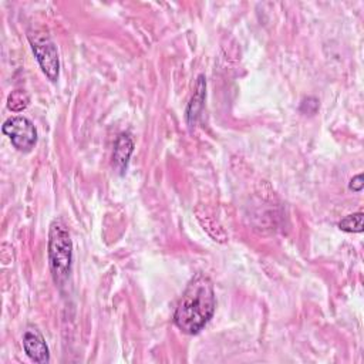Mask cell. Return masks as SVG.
Here are the masks:
<instances>
[{"label": "cell", "instance_id": "cell-1", "mask_svg": "<svg viewBox=\"0 0 364 364\" xmlns=\"http://www.w3.org/2000/svg\"><path fill=\"white\" fill-rule=\"evenodd\" d=\"M216 307V297L212 280L196 273L183 290L175 309L173 321L185 334H198L212 318Z\"/></svg>", "mask_w": 364, "mask_h": 364}, {"label": "cell", "instance_id": "cell-2", "mask_svg": "<svg viewBox=\"0 0 364 364\" xmlns=\"http://www.w3.org/2000/svg\"><path fill=\"white\" fill-rule=\"evenodd\" d=\"M73 262V242L67 225L54 219L48 230V263L54 282L61 286L70 276Z\"/></svg>", "mask_w": 364, "mask_h": 364}, {"label": "cell", "instance_id": "cell-3", "mask_svg": "<svg viewBox=\"0 0 364 364\" xmlns=\"http://www.w3.org/2000/svg\"><path fill=\"white\" fill-rule=\"evenodd\" d=\"M28 41L31 44L33 53L50 81H57L60 74V60L54 41L44 33H30Z\"/></svg>", "mask_w": 364, "mask_h": 364}, {"label": "cell", "instance_id": "cell-4", "mask_svg": "<svg viewBox=\"0 0 364 364\" xmlns=\"http://www.w3.org/2000/svg\"><path fill=\"white\" fill-rule=\"evenodd\" d=\"M1 129L10 138L11 145L20 152H30L37 142V129L26 117H10L4 121Z\"/></svg>", "mask_w": 364, "mask_h": 364}, {"label": "cell", "instance_id": "cell-5", "mask_svg": "<svg viewBox=\"0 0 364 364\" xmlns=\"http://www.w3.org/2000/svg\"><path fill=\"white\" fill-rule=\"evenodd\" d=\"M23 348L26 354L38 364H46L50 361V351L46 340L40 330L36 327H28L23 334Z\"/></svg>", "mask_w": 364, "mask_h": 364}, {"label": "cell", "instance_id": "cell-6", "mask_svg": "<svg viewBox=\"0 0 364 364\" xmlns=\"http://www.w3.org/2000/svg\"><path fill=\"white\" fill-rule=\"evenodd\" d=\"M206 81L203 75H199L196 80V85H195V92L191 98V102L188 104L186 108V119L189 122V125H193L198 119V117L200 115V111L203 108V102H205V97H206Z\"/></svg>", "mask_w": 364, "mask_h": 364}, {"label": "cell", "instance_id": "cell-7", "mask_svg": "<svg viewBox=\"0 0 364 364\" xmlns=\"http://www.w3.org/2000/svg\"><path fill=\"white\" fill-rule=\"evenodd\" d=\"M132 151H134V142H132L129 134H127V132L119 134L118 138H117L115 146H114V156L112 158H114V162H115V165L118 166V169L121 172H124V169L127 168Z\"/></svg>", "mask_w": 364, "mask_h": 364}, {"label": "cell", "instance_id": "cell-8", "mask_svg": "<svg viewBox=\"0 0 364 364\" xmlns=\"http://www.w3.org/2000/svg\"><path fill=\"white\" fill-rule=\"evenodd\" d=\"M363 216H364L363 212L347 215L346 218H343L338 222V228L348 233H361L363 232Z\"/></svg>", "mask_w": 364, "mask_h": 364}, {"label": "cell", "instance_id": "cell-9", "mask_svg": "<svg viewBox=\"0 0 364 364\" xmlns=\"http://www.w3.org/2000/svg\"><path fill=\"white\" fill-rule=\"evenodd\" d=\"M30 102V97L26 91L23 90H16L13 91L9 98H7V107L10 111H14V112H18V111H23Z\"/></svg>", "mask_w": 364, "mask_h": 364}, {"label": "cell", "instance_id": "cell-10", "mask_svg": "<svg viewBox=\"0 0 364 364\" xmlns=\"http://www.w3.org/2000/svg\"><path fill=\"white\" fill-rule=\"evenodd\" d=\"M348 188L354 192H361L364 188V179H363V173H358L355 176H353V179L348 183Z\"/></svg>", "mask_w": 364, "mask_h": 364}]
</instances>
